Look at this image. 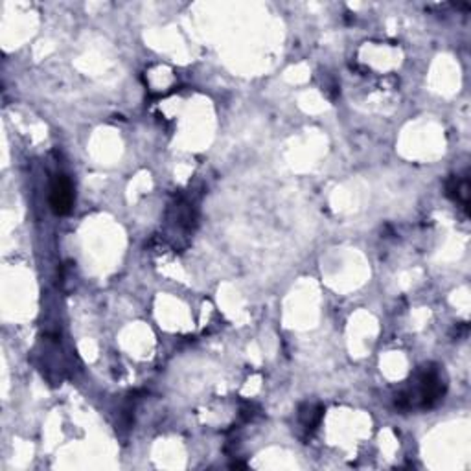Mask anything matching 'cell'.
<instances>
[{"label":"cell","instance_id":"6da1fadb","mask_svg":"<svg viewBox=\"0 0 471 471\" xmlns=\"http://www.w3.org/2000/svg\"><path fill=\"white\" fill-rule=\"evenodd\" d=\"M445 394V381L436 365H427L416 374L412 389L396 394L394 404L399 411L433 409Z\"/></svg>","mask_w":471,"mask_h":471},{"label":"cell","instance_id":"7a4b0ae2","mask_svg":"<svg viewBox=\"0 0 471 471\" xmlns=\"http://www.w3.org/2000/svg\"><path fill=\"white\" fill-rule=\"evenodd\" d=\"M74 204V188L72 182L65 173H59L52 179L50 184V206L57 216L70 214Z\"/></svg>","mask_w":471,"mask_h":471},{"label":"cell","instance_id":"3957f363","mask_svg":"<svg viewBox=\"0 0 471 471\" xmlns=\"http://www.w3.org/2000/svg\"><path fill=\"white\" fill-rule=\"evenodd\" d=\"M445 194H448L449 199H453L467 212V209H470V179H467V175L451 177L445 182Z\"/></svg>","mask_w":471,"mask_h":471},{"label":"cell","instance_id":"277c9868","mask_svg":"<svg viewBox=\"0 0 471 471\" xmlns=\"http://www.w3.org/2000/svg\"><path fill=\"white\" fill-rule=\"evenodd\" d=\"M322 414H324V409H322L321 405H315V407L306 405V407L302 409V412H300V420H302L304 427H306L309 433H313V431L318 427V423H321Z\"/></svg>","mask_w":471,"mask_h":471},{"label":"cell","instance_id":"5b68a950","mask_svg":"<svg viewBox=\"0 0 471 471\" xmlns=\"http://www.w3.org/2000/svg\"><path fill=\"white\" fill-rule=\"evenodd\" d=\"M231 467H232V470H240V467H247V464H243V462H232Z\"/></svg>","mask_w":471,"mask_h":471}]
</instances>
